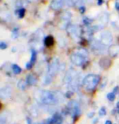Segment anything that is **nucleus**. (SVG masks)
Segmentation results:
<instances>
[{
	"label": "nucleus",
	"instance_id": "obj_27",
	"mask_svg": "<svg viewBox=\"0 0 119 124\" xmlns=\"http://www.w3.org/2000/svg\"><path fill=\"white\" fill-rule=\"evenodd\" d=\"M8 44H7L6 42H4V41H1L0 42V49H1L2 50H5V49L8 48Z\"/></svg>",
	"mask_w": 119,
	"mask_h": 124
},
{
	"label": "nucleus",
	"instance_id": "obj_24",
	"mask_svg": "<svg viewBox=\"0 0 119 124\" xmlns=\"http://www.w3.org/2000/svg\"><path fill=\"white\" fill-rule=\"evenodd\" d=\"M115 98H116V94H114L113 92L109 93L108 94H107V99H108L109 101H113L115 100Z\"/></svg>",
	"mask_w": 119,
	"mask_h": 124
},
{
	"label": "nucleus",
	"instance_id": "obj_32",
	"mask_svg": "<svg viewBox=\"0 0 119 124\" xmlns=\"http://www.w3.org/2000/svg\"><path fill=\"white\" fill-rule=\"evenodd\" d=\"M106 85H107V79H106L105 81H104V82H103V84H102L101 86H100V89L103 90V89H104V88H105V87H106Z\"/></svg>",
	"mask_w": 119,
	"mask_h": 124
},
{
	"label": "nucleus",
	"instance_id": "obj_7",
	"mask_svg": "<svg viewBox=\"0 0 119 124\" xmlns=\"http://www.w3.org/2000/svg\"><path fill=\"white\" fill-rule=\"evenodd\" d=\"M87 59V58H84L83 56L80 55L77 52H74L73 54H72L70 56L71 62H73L74 65H76V66H82V65L86 62Z\"/></svg>",
	"mask_w": 119,
	"mask_h": 124
},
{
	"label": "nucleus",
	"instance_id": "obj_15",
	"mask_svg": "<svg viewBox=\"0 0 119 124\" xmlns=\"http://www.w3.org/2000/svg\"><path fill=\"white\" fill-rule=\"evenodd\" d=\"M111 64H112L111 60L109 59V58H106V57L102 58L100 60V62H99L100 67H101L102 69H104V70L109 69V67H111Z\"/></svg>",
	"mask_w": 119,
	"mask_h": 124
},
{
	"label": "nucleus",
	"instance_id": "obj_29",
	"mask_svg": "<svg viewBox=\"0 0 119 124\" xmlns=\"http://www.w3.org/2000/svg\"><path fill=\"white\" fill-rule=\"evenodd\" d=\"M73 94V92H72V91H68V92L66 93V94H65V97H66L67 98H70L72 97V95Z\"/></svg>",
	"mask_w": 119,
	"mask_h": 124
},
{
	"label": "nucleus",
	"instance_id": "obj_21",
	"mask_svg": "<svg viewBox=\"0 0 119 124\" xmlns=\"http://www.w3.org/2000/svg\"><path fill=\"white\" fill-rule=\"evenodd\" d=\"M11 70H12L13 73L16 74V75H18V74L21 73V71H22L21 67H19L18 65H16V64H12V65H11Z\"/></svg>",
	"mask_w": 119,
	"mask_h": 124
},
{
	"label": "nucleus",
	"instance_id": "obj_18",
	"mask_svg": "<svg viewBox=\"0 0 119 124\" xmlns=\"http://www.w3.org/2000/svg\"><path fill=\"white\" fill-rule=\"evenodd\" d=\"M26 86H27V82L26 80H25V79H20L19 81H18L17 83V88L18 89L21 90V91H24L25 90V88H26Z\"/></svg>",
	"mask_w": 119,
	"mask_h": 124
},
{
	"label": "nucleus",
	"instance_id": "obj_22",
	"mask_svg": "<svg viewBox=\"0 0 119 124\" xmlns=\"http://www.w3.org/2000/svg\"><path fill=\"white\" fill-rule=\"evenodd\" d=\"M30 53H31V58H30V61H29V62H31L33 65H34V62H36V59H37V52H36L35 50L32 49L31 51H30Z\"/></svg>",
	"mask_w": 119,
	"mask_h": 124
},
{
	"label": "nucleus",
	"instance_id": "obj_26",
	"mask_svg": "<svg viewBox=\"0 0 119 124\" xmlns=\"http://www.w3.org/2000/svg\"><path fill=\"white\" fill-rule=\"evenodd\" d=\"M18 35H19V29L17 28H15L12 30V34H11V38L12 39H16V37H18Z\"/></svg>",
	"mask_w": 119,
	"mask_h": 124
},
{
	"label": "nucleus",
	"instance_id": "obj_19",
	"mask_svg": "<svg viewBox=\"0 0 119 124\" xmlns=\"http://www.w3.org/2000/svg\"><path fill=\"white\" fill-rule=\"evenodd\" d=\"M44 43H45V46H47V47H50V46H53L54 44V39L52 36H48L45 37V40H44Z\"/></svg>",
	"mask_w": 119,
	"mask_h": 124
},
{
	"label": "nucleus",
	"instance_id": "obj_25",
	"mask_svg": "<svg viewBox=\"0 0 119 124\" xmlns=\"http://www.w3.org/2000/svg\"><path fill=\"white\" fill-rule=\"evenodd\" d=\"M107 114V109L105 107H101V108L100 109V110H99V115L100 117H104V116H105Z\"/></svg>",
	"mask_w": 119,
	"mask_h": 124
},
{
	"label": "nucleus",
	"instance_id": "obj_20",
	"mask_svg": "<svg viewBox=\"0 0 119 124\" xmlns=\"http://www.w3.org/2000/svg\"><path fill=\"white\" fill-rule=\"evenodd\" d=\"M75 52H77L78 54H79L80 55L82 56H83L84 58H88V52H87V50H86V49H83V48H78V50H77Z\"/></svg>",
	"mask_w": 119,
	"mask_h": 124
},
{
	"label": "nucleus",
	"instance_id": "obj_17",
	"mask_svg": "<svg viewBox=\"0 0 119 124\" xmlns=\"http://www.w3.org/2000/svg\"><path fill=\"white\" fill-rule=\"evenodd\" d=\"M25 80L27 82V85H29L30 86L35 85L37 84V78L34 75H28Z\"/></svg>",
	"mask_w": 119,
	"mask_h": 124
},
{
	"label": "nucleus",
	"instance_id": "obj_9",
	"mask_svg": "<svg viewBox=\"0 0 119 124\" xmlns=\"http://www.w3.org/2000/svg\"><path fill=\"white\" fill-rule=\"evenodd\" d=\"M78 72H77L74 69H69L66 73H65V76L64 77V84L66 85H69L72 81L74 80V79L76 78L77 76H78Z\"/></svg>",
	"mask_w": 119,
	"mask_h": 124
},
{
	"label": "nucleus",
	"instance_id": "obj_1",
	"mask_svg": "<svg viewBox=\"0 0 119 124\" xmlns=\"http://www.w3.org/2000/svg\"><path fill=\"white\" fill-rule=\"evenodd\" d=\"M36 99L46 106H55L63 101L62 96L57 92L49 90H40L36 93Z\"/></svg>",
	"mask_w": 119,
	"mask_h": 124
},
{
	"label": "nucleus",
	"instance_id": "obj_39",
	"mask_svg": "<svg viewBox=\"0 0 119 124\" xmlns=\"http://www.w3.org/2000/svg\"><path fill=\"white\" fill-rule=\"evenodd\" d=\"M116 106H117V109H118V110H119V101H118V102H117V104H116Z\"/></svg>",
	"mask_w": 119,
	"mask_h": 124
},
{
	"label": "nucleus",
	"instance_id": "obj_33",
	"mask_svg": "<svg viewBox=\"0 0 119 124\" xmlns=\"http://www.w3.org/2000/svg\"><path fill=\"white\" fill-rule=\"evenodd\" d=\"M94 115H95V112H90L89 114H87V117L89 118H94Z\"/></svg>",
	"mask_w": 119,
	"mask_h": 124
},
{
	"label": "nucleus",
	"instance_id": "obj_40",
	"mask_svg": "<svg viewBox=\"0 0 119 124\" xmlns=\"http://www.w3.org/2000/svg\"><path fill=\"white\" fill-rule=\"evenodd\" d=\"M29 1H31V2H34V1H37V0H29Z\"/></svg>",
	"mask_w": 119,
	"mask_h": 124
},
{
	"label": "nucleus",
	"instance_id": "obj_41",
	"mask_svg": "<svg viewBox=\"0 0 119 124\" xmlns=\"http://www.w3.org/2000/svg\"><path fill=\"white\" fill-rule=\"evenodd\" d=\"M14 124H17V123H14Z\"/></svg>",
	"mask_w": 119,
	"mask_h": 124
},
{
	"label": "nucleus",
	"instance_id": "obj_31",
	"mask_svg": "<svg viewBox=\"0 0 119 124\" xmlns=\"http://www.w3.org/2000/svg\"><path fill=\"white\" fill-rule=\"evenodd\" d=\"M33 67V64L30 62H28L26 64H25V68L26 69H30Z\"/></svg>",
	"mask_w": 119,
	"mask_h": 124
},
{
	"label": "nucleus",
	"instance_id": "obj_36",
	"mask_svg": "<svg viewBox=\"0 0 119 124\" xmlns=\"http://www.w3.org/2000/svg\"><path fill=\"white\" fill-rule=\"evenodd\" d=\"M26 121H27V123L28 124H33V122L31 121V119H30L29 118H26Z\"/></svg>",
	"mask_w": 119,
	"mask_h": 124
},
{
	"label": "nucleus",
	"instance_id": "obj_23",
	"mask_svg": "<svg viewBox=\"0 0 119 124\" xmlns=\"http://www.w3.org/2000/svg\"><path fill=\"white\" fill-rule=\"evenodd\" d=\"M16 14L18 16V17L20 19H22L23 17L25 16V10L24 8H20L18 11H16Z\"/></svg>",
	"mask_w": 119,
	"mask_h": 124
},
{
	"label": "nucleus",
	"instance_id": "obj_10",
	"mask_svg": "<svg viewBox=\"0 0 119 124\" xmlns=\"http://www.w3.org/2000/svg\"><path fill=\"white\" fill-rule=\"evenodd\" d=\"M67 31L69 32V36H70L72 38L78 40L79 37V30L78 26L74 24H69L67 28Z\"/></svg>",
	"mask_w": 119,
	"mask_h": 124
},
{
	"label": "nucleus",
	"instance_id": "obj_12",
	"mask_svg": "<svg viewBox=\"0 0 119 124\" xmlns=\"http://www.w3.org/2000/svg\"><path fill=\"white\" fill-rule=\"evenodd\" d=\"M11 121V114L8 110H4L0 115V124H8Z\"/></svg>",
	"mask_w": 119,
	"mask_h": 124
},
{
	"label": "nucleus",
	"instance_id": "obj_3",
	"mask_svg": "<svg viewBox=\"0 0 119 124\" xmlns=\"http://www.w3.org/2000/svg\"><path fill=\"white\" fill-rule=\"evenodd\" d=\"M100 76L94 74H89L82 79V85L87 91H92L96 88V86L100 83Z\"/></svg>",
	"mask_w": 119,
	"mask_h": 124
},
{
	"label": "nucleus",
	"instance_id": "obj_34",
	"mask_svg": "<svg viewBox=\"0 0 119 124\" xmlns=\"http://www.w3.org/2000/svg\"><path fill=\"white\" fill-rule=\"evenodd\" d=\"M115 7H116V9H117V10H119V0H116Z\"/></svg>",
	"mask_w": 119,
	"mask_h": 124
},
{
	"label": "nucleus",
	"instance_id": "obj_13",
	"mask_svg": "<svg viewBox=\"0 0 119 124\" xmlns=\"http://www.w3.org/2000/svg\"><path fill=\"white\" fill-rule=\"evenodd\" d=\"M109 20V16L108 13L107 12L100 13L99 16H98V21L100 23V24H98V25H100L101 28H103L104 25H106L108 24Z\"/></svg>",
	"mask_w": 119,
	"mask_h": 124
},
{
	"label": "nucleus",
	"instance_id": "obj_38",
	"mask_svg": "<svg viewBox=\"0 0 119 124\" xmlns=\"http://www.w3.org/2000/svg\"><path fill=\"white\" fill-rule=\"evenodd\" d=\"M116 118H117V120L118 121H119V111L117 113V114H116Z\"/></svg>",
	"mask_w": 119,
	"mask_h": 124
},
{
	"label": "nucleus",
	"instance_id": "obj_14",
	"mask_svg": "<svg viewBox=\"0 0 119 124\" xmlns=\"http://www.w3.org/2000/svg\"><path fill=\"white\" fill-rule=\"evenodd\" d=\"M65 5V0H52L51 3V8L53 10H60Z\"/></svg>",
	"mask_w": 119,
	"mask_h": 124
},
{
	"label": "nucleus",
	"instance_id": "obj_35",
	"mask_svg": "<svg viewBox=\"0 0 119 124\" xmlns=\"http://www.w3.org/2000/svg\"><path fill=\"white\" fill-rule=\"evenodd\" d=\"M79 10H80L81 11V13H84V12H85V10H86V9H85V7H80V8H79Z\"/></svg>",
	"mask_w": 119,
	"mask_h": 124
},
{
	"label": "nucleus",
	"instance_id": "obj_4",
	"mask_svg": "<svg viewBox=\"0 0 119 124\" xmlns=\"http://www.w3.org/2000/svg\"><path fill=\"white\" fill-rule=\"evenodd\" d=\"M68 111L73 117H78L82 113L81 107L76 101H71L68 104Z\"/></svg>",
	"mask_w": 119,
	"mask_h": 124
},
{
	"label": "nucleus",
	"instance_id": "obj_30",
	"mask_svg": "<svg viewBox=\"0 0 119 124\" xmlns=\"http://www.w3.org/2000/svg\"><path fill=\"white\" fill-rule=\"evenodd\" d=\"M113 93L114 94H118L119 93V86H116V87H114L113 90Z\"/></svg>",
	"mask_w": 119,
	"mask_h": 124
},
{
	"label": "nucleus",
	"instance_id": "obj_2",
	"mask_svg": "<svg viewBox=\"0 0 119 124\" xmlns=\"http://www.w3.org/2000/svg\"><path fill=\"white\" fill-rule=\"evenodd\" d=\"M60 59L57 57H55L49 64L47 71L43 78V85H49L53 80V78L56 76L60 70Z\"/></svg>",
	"mask_w": 119,
	"mask_h": 124
},
{
	"label": "nucleus",
	"instance_id": "obj_16",
	"mask_svg": "<svg viewBox=\"0 0 119 124\" xmlns=\"http://www.w3.org/2000/svg\"><path fill=\"white\" fill-rule=\"evenodd\" d=\"M109 54L111 57L116 58L119 54V46L118 45H112L109 48Z\"/></svg>",
	"mask_w": 119,
	"mask_h": 124
},
{
	"label": "nucleus",
	"instance_id": "obj_8",
	"mask_svg": "<svg viewBox=\"0 0 119 124\" xmlns=\"http://www.w3.org/2000/svg\"><path fill=\"white\" fill-rule=\"evenodd\" d=\"M12 94V88L10 85H4L0 89V97L2 100L9 99Z\"/></svg>",
	"mask_w": 119,
	"mask_h": 124
},
{
	"label": "nucleus",
	"instance_id": "obj_37",
	"mask_svg": "<svg viewBox=\"0 0 119 124\" xmlns=\"http://www.w3.org/2000/svg\"><path fill=\"white\" fill-rule=\"evenodd\" d=\"M104 124H113V123H112V122L110 120H107V121H105Z\"/></svg>",
	"mask_w": 119,
	"mask_h": 124
},
{
	"label": "nucleus",
	"instance_id": "obj_28",
	"mask_svg": "<svg viewBox=\"0 0 119 124\" xmlns=\"http://www.w3.org/2000/svg\"><path fill=\"white\" fill-rule=\"evenodd\" d=\"M83 22H84V24H85L86 25H88V24H91V22H92V20H89L87 17H84L83 19Z\"/></svg>",
	"mask_w": 119,
	"mask_h": 124
},
{
	"label": "nucleus",
	"instance_id": "obj_6",
	"mask_svg": "<svg viewBox=\"0 0 119 124\" xmlns=\"http://www.w3.org/2000/svg\"><path fill=\"white\" fill-rule=\"evenodd\" d=\"M105 46L103 43L100 42V41L98 40H92L91 42V47L93 50V51L97 53L98 54H102L105 51Z\"/></svg>",
	"mask_w": 119,
	"mask_h": 124
},
{
	"label": "nucleus",
	"instance_id": "obj_11",
	"mask_svg": "<svg viewBox=\"0 0 119 124\" xmlns=\"http://www.w3.org/2000/svg\"><path fill=\"white\" fill-rule=\"evenodd\" d=\"M72 18V14L69 12V11H64V12L62 13L61 15V20H62V23L60 24V28L61 29H65V28H68V24L69 23V20Z\"/></svg>",
	"mask_w": 119,
	"mask_h": 124
},
{
	"label": "nucleus",
	"instance_id": "obj_5",
	"mask_svg": "<svg viewBox=\"0 0 119 124\" xmlns=\"http://www.w3.org/2000/svg\"><path fill=\"white\" fill-rule=\"evenodd\" d=\"M100 41L101 43H103L104 46H112L113 41V35L109 31L104 30L102 31L100 34Z\"/></svg>",
	"mask_w": 119,
	"mask_h": 124
}]
</instances>
